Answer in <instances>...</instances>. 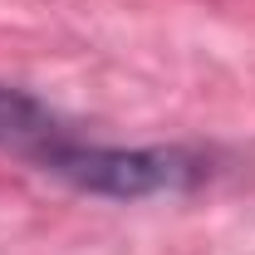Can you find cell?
Listing matches in <instances>:
<instances>
[{"label": "cell", "mask_w": 255, "mask_h": 255, "mask_svg": "<svg viewBox=\"0 0 255 255\" xmlns=\"http://www.w3.org/2000/svg\"><path fill=\"white\" fill-rule=\"evenodd\" d=\"M64 137H69V128H64L34 94L0 84V147H10V152H20V157H30L34 167H39Z\"/></svg>", "instance_id": "7a4b0ae2"}, {"label": "cell", "mask_w": 255, "mask_h": 255, "mask_svg": "<svg viewBox=\"0 0 255 255\" xmlns=\"http://www.w3.org/2000/svg\"><path fill=\"white\" fill-rule=\"evenodd\" d=\"M39 167L49 177L69 182L74 191L113 196V201H142V196L187 191L206 177V157L187 152V147H103V142H84L74 132Z\"/></svg>", "instance_id": "6da1fadb"}]
</instances>
